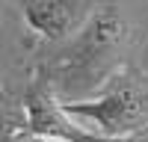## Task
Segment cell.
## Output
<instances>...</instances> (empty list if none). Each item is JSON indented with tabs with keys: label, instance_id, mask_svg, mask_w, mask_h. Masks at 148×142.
I'll list each match as a JSON object with an SVG mask.
<instances>
[{
	"label": "cell",
	"instance_id": "6",
	"mask_svg": "<svg viewBox=\"0 0 148 142\" xmlns=\"http://www.w3.org/2000/svg\"><path fill=\"white\" fill-rule=\"evenodd\" d=\"M142 68L148 71V42H145V47H142Z\"/></svg>",
	"mask_w": 148,
	"mask_h": 142
},
{
	"label": "cell",
	"instance_id": "7",
	"mask_svg": "<svg viewBox=\"0 0 148 142\" xmlns=\"http://www.w3.org/2000/svg\"><path fill=\"white\" fill-rule=\"evenodd\" d=\"M18 142H51V139H36V136H24V139H18Z\"/></svg>",
	"mask_w": 148,
	"mask_h": 142
},
{
	"label": "cell",
	"instance_id": "3",
	"mask_svg": "<svg viewBox=\"0 0 148 142\" xmlns=\"http://www.w3.org/2000/svg\"><path fill=\"white\" fill-rule=\"evenodd\" d=\"M24 124H27V136L51 142H116L89 133L71 115H65V110L59 106V95L45 77L36 80L24 95Z\"/></svg>",
	"mask_w": 148,
	"mask_h": 142
},
{
	"label": "cell",
	"instance_id": "2",
	"mask_svg": "<svg viewBox=\"0 0 148 142\" xmlns=\"http://www.w3.org/2000/svg\"><path fill=\"white\" fill-rule=\"evenodd\" d=\"M130 39V21L119 6H98L65 53V74L80 86H98Z\"/></svg>",
	"mask_w": 148,
	"mask_h": 142
},
{
	"label": "cell",
	"instance_id": "4",
	"mask_svg": "<svg viewBox=\"0 0 148 142\" xmlns=\"http://www.w3.org/2000/svg\"><path fill=\"white\" fill-rule=\"evenodd\" d=\"M27 27L47 42H62L86 24V0H21Z\"/></svg>",
	"mask_w": 148,
	"mask_h": 142
},
{
	"label": "cell",
	"instance_id": "5",
	"mask_svg": "<svg viewBox=\"0 0 148 142\" xmlns=\"http://www.w3.org/2000/svg\"><path fill=\"white\" fill-rule=\"evenodd\" d=\"M24 136H27V124L0 113V142H18Z\"/></svg>",
	"mask_w": 148,
	"mask_h": 142
},
{
	"label": "cell",
	"instance_id": "1",
	"mask_svg": "<svg viewBox=\"0 0 148 142\" xmlns=\"http://www.w3.org/2000/svg\"><path fill=\"white\" fill-rule=\"evenodd\" d=\"M59 106L80 127L101 139L136 142V133L148 130V86L127 77H113L110 86L95 98H59Z\"/></svg>",
	"mask_w": 148,
	"mask_h": 142
}]
</instances>
